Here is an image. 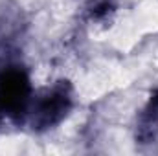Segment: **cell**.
Returning <instances> with one entry per match:
<instances>
[{"instance_id":"cell-1","label":"cell","mask_w":158,"mask_h":156,"mask_svg":"<svg viewBox=\"0 0 158 156\" xmlns=\"http://www.w3.org/2000/svg\"><path fill=\"white\" fill-rule=\"evenodd\" d=\"M72 107H74V90L68 81H59L53 86L46 88L42 94L33 96L26 119L37 132L50 130L70 114Z\"/></svg>"},{"instance_id":"cell-5","label":"cell","mask_w":158,"mask_h":156,"mask_svg":"<svg viewBox=\"0 0 158 156\" xmlns=\"http://www.w3.org/2000/svg\"><path fill=\"white\" fill-rule=\"evenodd\" d=\"M110 7V0H96L94 2V6H92V9H90V17L92 18H101V17H105Z\"/></svg>"},{"instance_id":"cell-6","label":"cell","mask_w":158,"mask_h":156,"mask_svg":"<svg viewBox=\"0 0 158 156\" xmlns=\"http://www.w3.org/2000/svg\"><path fill=\"white\" fill-rule=\"evenodd\" d=\"M2 117H4V116H2V114H0V121H2Z\"/></svg>"},{"instance_id":"cell-3","label":"cell","mask_w":158,"mask_h":156,"mask_svg":"<svg viewBox=\"0 0 158 156\" xmlns=\"http://www.w3.org/2000/svg\"><path fill=\"white\" fill-rule=\"evenodd\" d=\"M24 22L19 11L13 9H0V61H4L15 48L22 37Z\"/></svg>"},{"instance_id":"cell-2","label":"cell","mask_w":158,"mask_h":156,"mask_svg":"<svg viewBox=\"0 0 158 156\" xmlns=\"http://www.w3.org/2000/svg\"><path fill=\"white\" fill-rule=\"evenodd\" d=\"M30 76L20 66H6L0 72V114L17 123L28 117L33 99Z\"/></svg>"},{"instance_id":"cell-4","label":"cell","mask_w":158,"mask_h":156,"mask_svg":"<svg viewBox=\"0 0 158 156\" xmlns=\"http://www.w3.org/2000/svg\"><path fill=\"white\" fill-rule=\"evenodd\" d=\"M138 138L143 143H153L158 140V90L151 96L147 107L140 114Z\"/></svg>"}]
</instances>
